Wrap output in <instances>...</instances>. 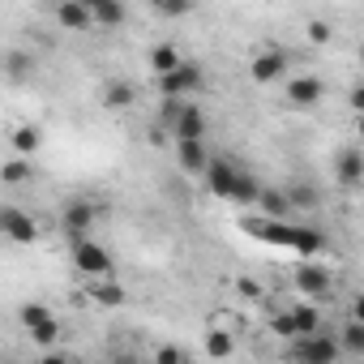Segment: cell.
Segmentation results:
<instances>
[{"label": "cell", "mask_w": 364, "mask_h": 364, "mask_svg": "<svg viewBox=\"0 0 364 364\" xmlns=\"http://www.w3.org/2000/svg\"><path fill=\"white\" fill-rule=\"evenodd\" d=\"M202 86H206V73L198 65H189V60H180L176 69L159 73V95L163 99H193Z\"/></svg>", "instance_id": "4"}, {"label": "cell", "mask_w": 364, "mask_h": 364, "mask_svg": "<svg viewBox=\"0 0 364 364\" xmlns=\"http://www.w3.org/2000/svg\"><path fill=\"white\" fill-rule=\"evenodd\" d=\"M270 330H274V334H283V338H296V326H291V317H287V313H279V317L270 321Z\"/></svg>", "instance_id": "31"}, {"label": "cell", "mask_w": 364, "mask_h": 364, "mask_svg": "<svg viewBox=\"0 0 364 364\" xmlns=\"http://www.w3.org/2000/svg\"><path fill=\"white\" fill-rule=\"evenodd\" d=\"M95 219H99V206H95V202H86V198H77V202H69V206H65V215H60V228H65V236L82 240V236H90Z\"/></svg>", "instance_id": "8"}, {"label": "cell", "mask_w": 364, "mask_h": 364, "mask_svg": "<svg viewBox=\"0 0 364 364\" xmlns=\"http://www.w3.org/2000/svg\"><path fill=\"white\" fill-rule=\"evenodd\" d=\"M56 22L65 31H90V9H86V0H56Z\"/></svg>", "instance_id": "14"}, {"label": "cell", "mask_w": 364, "mask_h": 364, "mask_svg": "<svg viewBox=\"0 0 364 364\" xmlns=\"http://www.w3.org/2000/svg\"><path fill=\"white\" fill-rule=\"evenodd\" d=\"M334 39V31H330V22H309V43H330Z\"/></svg>", "instance_id": "30"}, {"label": "cell", "mask_w": 364, "mask_h": 364, "mask_svg": "<svg viewBox=\"0 0 364 364\" xmlns=\"http://www.w3.org/2000/svg\"><path fill=\"white\" fill-rule=\"evenodd\" d=\"M52 5H56V0H52Z\"/></svg>", "instance_id": "35"}, {"label": "cell", "mask_w": 364, "mask_h": 364, "mask_svg": "<svg viewBox=\"0 0 364 364\" xmlns=\"http://www.w3.org/2000/svg\"><path fill=\"white\" fill-rule=\"evenodd\" d=\"M86 9H90V22L103 26V31H116L124 22V5H120V0H86Z\"/></svg>", "instance_id": "15"}, {"label": "cell", "mask_w": 364, "mask_h": 364, "mask_svg": "<svg viewBox=\"0 0 364 364\" xmlns=\"http://www.w3.org/2000/svg\"><path fill=\"white\" fill-rule=\"evenodd\" d=\"M249 77H253L257 86H270V82L287 77V56H283L279 48H266V52H257V56H253V65H249Z\"/></svg>", "instance_id": "9"}, {"label": "cell", "mask_w": 364, "mask_h": 364, "mask_svg": "<svg viewBox=\"0 0 364 364\" xmlns=\"http://www.w3.org/2000/svg\"><path fill=\"white\" fill-rule=\"evenodd\" d=\"M334 176H338L343 189H355L360 180H364V154H360L355 146H347V150L334 159Z\"/></svg>", "instance_id": "13"}, {"label": "cell", "mask_w": 364, "mask_h": 364, "mask_svg": "<svg viewBox=\"0 0 364 364\" xmlns=\"http://www.w3.org/2000/svg\"><path fill=\"white\" fill-rule=\"evenodd\" d=\"M287 355L300 360V364H334L343 351H338V338H334V334L313 330V334H296L291 347H287Z\"/></svg>", "instance_id": "3"}, {"label": "cell", "mask_w": 364, "mask_h": 364, "mask_svg": "<svg viewBox=\"0 0 364 364\" xmlns=\"http://www.w3.org/2000/svg\"><path fill=\"white\" fill-rule=\"evenodd\" d=\"M236 287H240V291H245V296H249V300H262V287H257V283H253V279H240V283H236Z\"/></svg>", "instance_id": "33"}, {"label": "cell", "mask_w": 364, "mask_h": 364, "mask_svg": "<svg viewBox=\"0 0 364 364\" xmlns=\"http://www.w3.org/2000/svg\"><path fill=\"white\" fill-rule=\"evenodd\" d=\"M176 137H202L206 133V112L193 103V99H185V103H180V112H176V120L167 124Z\"/></svg>", "instance_id": "10"}, {"label": "cell", "mask_w": 364, "mask_h": 364, "mask_svg": "<svg viewBox=\"0 0 364 364\" xmlns=\"http://www.w3.org/2000/svg\"><path fill=\"white\" fill-rule=\"evenodd\" d=\"M287 202H291V210H313L317 206V189L313 185H296V189H287Z\"/></svg>", "instance_id": "26"}, {"label": "cell", "mask_w": 364, "mask_h": 364, "mask_svg": "<svg viewBox=\"0 0 364 364\" xmlns=\"http://www.w3.org/2000/svg\"><path fill=\"white\" fill-rule=\"evenodd\" d=\"M31 338H35L39 347H52V343L60 338V317H48L43 326H35V330H31Z\"/></svg>", "instance_id": "27"}, {"label": "cell", "mask_w": 364, "mask_h": 364, "mask_svg": "<svg viewBox=\"0 0 364 364\" xmlns=\"http://www.w3.org/2000/svg\"><path fill=\"white\" fill-rule=\"evenodd\" d=\"M103 103L107 107H129L133 103V86L129 82H107L103 86Z\"/></svg>", "instance_id": "24"}, {"label": "cell", "mask_w": 364, "mask_h": 364, "mask_svg": "<svg viewBox=\"0 0 364 364\" xmlns=\"http://www.w3.org/2000/svg\"><path fill=\"white\" fill-rule=\"evenodd\" d=\"M163 18H180V14H189L193 9V0H159V5H154Z\"/></svg>", "instance_id": "29"}, {"label": "cell", "mask_w": 364, "mask_h": 364, "mask_svg": "<svg viewBox=\"0 0 364 364\" xmlns=\"http://www.w3.org/2000/svg\"><path fill=\"white\" fill-rule=\"evenodd\" d=\"M202 176H206V185H210L215 198H223V202H240V206H249V202L257 198V189H262L257 180H253L236 159H228V154H223V159H210Z\"/></svg>", "instance_id": "2"}, {"label": "cell", "mask_w": 364, "mask_h": 364, "mask_svg": "<svg viewBox=\"0 0 364 364\" xmlns=\"http://www.w3.org/2000/svg\"><path fill=\"white\" fill-rule=\"evenodd\" d=\"M296 291L309 296V300H326V296L334 291L330 266H321V262H304V266L296 270Z\"/></svg>", "instance_id": "7"}, {"label": "cell", "mask_w": 364, "mask_h": 364, "mask_svg": "<svg viewBox=\"0 0 364 364\" xmlns=\"http://www.w3.org/2000/svg\"><path fill=\"white\" fill-rule=\"evenodd\" d=\"M232 351H236V338H232L228 330H210V334H206V355H210V360H228Z\"/></svg>", "instance_id": "20"}, {"label": "cell", "mask_w": 364, "mask_h": 364, "mask_svg": "<svg viewBox=\"0 0 364 364\" xmlns=\"http://www.w3.org/2000/svg\"><path fill=\"white\" fill-rule=\"evenodd\" d=\"M257 206H262V215L266 219H287L291 215V202H287V193L283 189H257V198H253Z\"/></svg>", "instance_id": "16"}, {"label": "cell", "mask_w": 364, "mask_h": 364, "mask_svg": "<svg viewBox=\"0 0 364 364\" xmlns=\"http://www.w3.org/2000/svg\"><path fill=\"white\" fill-rule=\"evenodd\" d=\"M176 163H180V171L202 176V171H206V163H210V154H206L202 137H176Z\"/></svg>", "instance_id": "11"}, {"label": "cell", "mask_w": 364, "mask_h": 364, "mask_svg": "<svg viewBox=\"0 0 364 364\" xmlns=\"http://www.w3.org/2000/svg\"><path fill=\"white\" fill-rule=\"evenodd\" d=\"M9 146H14V154H39V146H43V133L35 129V124H18L14 133H9Z\"/></svg>", "instance_id": "17"}, {"label": "cell", "mask_w": 364, "mask_h": 364, "mask_svg": "<svg viewBox=\"0 0 364 364\" xmlns=\"http://www.w3.org/2000/svg\"><path fill=\"white\" fill-rule=\"evenodd\" d=\"M240 228H245L253 240H266V245H279V249H296L300 257H317V253H326V236H321V232H313V228H287V219L245 215Z\"/></svg>", "instance_id": "1"}, {"label": "cell", "mask_w": 364, "mask_h": 364, "mask_svg": "<svg viewBox=\"0 0 364 364\" xmlns=\"http://www.w3.org/2000/svg\"><path fill=\"white\" fill-rule=\"evenodd\" d=\"M287 317H291L296 334H313V330H321V313H317V304H296Z\"/></svg>", "instance_id": "19"}, {"label": "cell", "mask_w": 364, "mask_h": 364, "mask_svg": "<svg viewBox=\"0 0 364 364\" xmlns=\"http://www.w3.org/2000/svg\"><path fill=\"white\" fill-rule=\"evenodd\" d=\"M73 266L90 279H107L112 274V253L103 245H95L90 236H82V240H73Z\"/></svg>", "instance_id": "5"}, {"label": "cell", "mask_w": 364, "mask_h": 364, "mask_svg": "<svg viewBox=\"0 0 364 364\" xmlns=\"http://www.w3.org/2000/svg\"><path fill=\"white\" fill-rule=\"evenodd\" d=\"M180 360H185L180 347H159V364H180Z\"/></svg>", "instance_id": "32"}, {"label": "cell", "mask_w": 364, "mask_h": 364, "mask_svg": "<svg viewBox=\"0 0 364 364\" xmlns=\"http://www.w3.org/2000/svg\"><path fill=\"white\" fill-rule=\"evenodd\" d=\"M31 69H35V65H31L26 52H14V56H9V77H14V82H18V77H31Z\"/></svg>", "instance_id": "28"}, {"label": "cell", "mask_w": 364, "mask_h": 364, "mask_svg": "<svg viewBox=\"0 0 364 364\" xmlns=\"http://www.w3.org/2000/svg\"><path fill=\"white\" fill-rule=\"evenodd\" d=\"M176 65H180V52H176L171 43H159V48L150 52V69H154V73H167V69H176Z\"/></svg>", "instance_id": "23"}, {"label": "cell", "mask_w": 364, "mask_h": 364, "mask_svg": "<svg viewBox=\"0 0 364 364\" xmlns=\"http://www.w3.org/2000/svg\"><path fill=\"white\" fill-rule=\"evenodd\" d=\"M338 351H347V355H364V326H360V321H347V326H343Z\"/></svg>", "instance_id": "21"}, {"label": "cell", "mask_w": 364, "mask_h": 364, "mask_svg": "<svg viewBox=\"0 0 364 364\" xmlns=\"http://www.w3.org/2000/svg\"><path fill=\"white\" fill-rule=\"evenodd\" d=\"M48 317H56L48 304H22V309H18V321H22V330H35V326H43Z\"/></svg>", "instance_id": "25"}, {"label": "cell", "mask_w": 364, "mask_h": 364, "mask_svg": "<svg viewBox=\"0 0 364 364\" xmlns=\"http://www.w3.org/2000/svg\"><path fill=\"white\" fill-rule=\"evenodd\" d=\"M0 236L14 245H31V240H39V223L22 206H0Z\"/></svg>", "instance_id": "6"}, {"label": "cell", "mask_w": 364, "mask_h": 364, "mask_svg": "<svg viewBox=\"0 0 364 364\" xmlns=\"http://www.w3.org/2000/svg\"><path fill=\"white\" fill-rule=\"evenodd\" d=\"M90 296H95V304H107V309H120L129 300L120 283H99V287H90Z\"/></svg>", "instance_id": "22"}, {"label": "cell", "mask_w": 364, "mask_h": 364, "mask_svg": "<svg viewBox=\"0 0 364 364\" xmlns=\"http://www.w3.org/2000/svg\"><path fill=\"white\" fill-rule=\"evenodd\" d=\"M31 176H35V167H31L26 154H14V159H5V167H0V180H5V185H31Z\"/></svg>", "instance_id": "18"}, {"label": "cell", "mask_w": 364, "mask_h": 364, "mask_svg": "<svg viewBox=\"0 0 364 364\" xmlns=\"http://www.w3.org/2000/svg\"><path fill=\"white\" fill-rule=\"evenodd\" d=\"M146 5H159V0H146Z\"/></svg>", "instance_id": "34"}, {"label": "cell", "mask_w": 364, "mask_h": 364, "mask_svg": "<svg viewBox=\"0 0 364 364\" xmlns=\"http://www.w3.org/2000/svg\"><path fill=\"white\" fill-rule=\"evenodd\" d=\"M321 95H326V86H321V77H291L287 82V103L291 107H313V103H321Z\"/></svg>", "instance_id": "12"}]
</instances>
